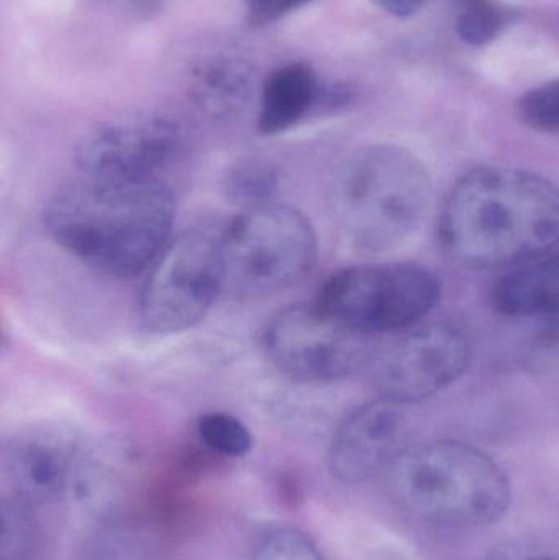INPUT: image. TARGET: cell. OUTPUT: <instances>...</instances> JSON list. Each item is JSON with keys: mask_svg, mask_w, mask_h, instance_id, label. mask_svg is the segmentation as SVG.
<instances>
[{"mask_svg": "<svg viewBox=\"0 0 559 560\" xmlns=\"http://www.w3.org/2000/svg\"><path fill=\"white\" fill-rule=\"evenodd\" d=\"M373 2L391 15L407 19L419 12L423 0H373Z\"/></svg>", "mask_w": 559, "mask_h": 560, "instance_id": "cb8c5ba5", "label": "cell"}, {"mask_svg": "<svg viewBox=\"0 0 559 560\" xmlns=\"http://www.w3.org/2000/svg\"><path fill=\"white\" fill-rule=\"evenodd\" d=\"M78 450V436L68 428L43 424L23 431L7 456L16 497L28 505L58 499L68 486Z\"/></svg>", "mask_w": 559, "mask_h": 560, "instance_id": "7c38bea8", "label": "cell"}, {"mask_svg": "<svg viewBox=\"0 0 559 560\" xmlns=\"http://www.w3.org/2000/svg\"><path fill=\"white\" fill-rule=\"evenodd\" d=\"M38 536L28 503L19 497H0V560H32Z\"/></svg>", "mask_w": 559, "mask_h": 560, "instance_id": "e0dca14e", "label": "cell"}, {"mask_svg": "<svg viewBox=\"0 0 559 560\" xmlns=\"http://www.w3.org/2000/svg\"><path fill=\"white\" fill-rule=\"evenodd\" d=\"M322 89L311 66L292 62L268 75L263 85L258 128L279 135L294 127L321 101Z\"/></svg>", "mask_w": 559, "mask_h": 560, "instance_id": "5bb4252c", "label": "cell"}, {"mask_svg": "<svg viewBox=\"0 0 559 560\" xmlns=\"http://www.w3.org/2000/svg\"><path fill=\"white\" fill-rule=\"evenodd\" d=\"M173 190L158 177L131 183L82 179L45 210L53 242L98 275L131 279L150 269L171 240Z\"/></svg>", "mask_w": 559, "mask_h": 560, "instance_id": "7a4b0ae2", "label": "cell"}, {"mask_svg": "<svg viewBox=\"0 0 559 560\" xmlns=\"http://www.w3.org/2000/svg\"><path fill=\"white\" fill-rule=\"evenodd\" d=\"M223 292L222 222L184 230L150 266L140 318L151 335H177L206 318Z\"/></svg>", "mask_w": 559, "mask_h": 560, "instance_id": "8992f818", "label": "cell"}, {"mask_svg": "<svg viewBox=\"0 0 559 560\" xmlns=\"http://www.w3.org/2000/svg\"><path fill=\"white\" fill-rule=\"evenodd\" d=\"M312 0H246L249 20L255 25L275 22L294 10L301 9Z\"/></svg>", "mask_w": 559, "mask_h": 560, "instance_id": "603a6c76", "label": "cell"}, {"mask_svg": "<svg viewBox=\"0 0 559 560\" xmlns=\"http://www.w3.org/2000/svg\"><path fill=\"white\" fill-rule=\"evenodd\" d=\"M491 300L501 315L514 319L557 318L559 262L557 252L505 269L492 285Z\"/></svg>", "mask_w": 559, "mask_h": 560, "instance_id": "4fadbf2b", "label": "cell"}, {"mask_svg": "<svg viewBox=\"0 0 559 560\" xmlns=\"http://www.w3.org/2000/svg\"><path fill=\"white\" fill-rule=\"evenodd\" d=\"M440 280L412 262L341 269L322 285L317 305L361 335L397 331L426 318L440 300Z\"/></svg>", "mask_w": 559, "mask_h": 560, "instance_id": "52a82bcc", "label": "cell"}, {"mask_svg": "<svg viewBox=\"0 0 559 560\" xmlns=\"http://www.w3.org/2000/svg\"><path fill=\"white\" fill-rule=\"evenodd\" d=\"M281 174L269 161L243 160L226 170L223 176V192L226 199L243 209L275 202Z\"/></svg>", "mask_w": 559, "mask_h": 560, "instance_id": "2e32d148", "label": "cell"}, {"mask_svg": "<svg viewBox=\"0 0 559 560\" xmlns=\"http://www.w3.org/2000/svg\"><path fill=\"white\" fill-rule=\"evenodd\" d=\"M252 82V71L243 62L220 59L197 72L193 85L194 101L210 117H232L248 102Z\"/></svg>", "mask_w": 559, "mask_h": 560, "instance_id": "9a60e30c", "label": "cell"}, {"mask_svg": "<svg viewBox=\"0 0 559 560\" xmlns=\"http://www.w3.org/2000/svg\"><path fill=\"white\" fill-rule=\"evenodd\" d=\"M403 407L380 398L343 418L328 447V469L335 479L361 483L386 472L407 447L409 421Z\"/></svg>", "mask_w": 559, "mask_h": 560, "instance_id": "8fae6325", "label": "cell"}, {"mask_svg": "<svg viewBox=\"0 0 559 560\" xmlns=\"http://www.w3.org/2000/svg\"><path fill=\"white\" fill-rule=\"evenodd\" d=\"M317 255L314 226L294 207L271 202L243 210L222 222L223 292L275 295L304 279Z\"/></svg>", "mask_w": 559, "mask_h": 560, "instance_id": "5b68a950", "label": "cell"}, {"mask_svg": "<svg viewBox=\"0 0 559 560\" xmlns=\"http://www.w3.org/2000/svg\"><path fill=\"white\" fill-rule=\"evenodd\" d=\"M207 450L223 457H242L252 451L253 436L238 418L223 411L203 415L197 424Z\"/></svg>", "mask_w": 559, "mask_h": 560, "instance_id": "ac0fdd59", "label": "cell"}, {"mask_svg": "<svg viewBox=\"0 0 559 560\" xmlns=\"http://www.w3.org/2000/svg\"><path fill=\"white\" fill-rule=\"evenodd\" d=\"M253 560H324L317 546L304 533L279 528L268 533L256 548Z\"/></svg>", "mask_w": 559, "mask_h": 560, "instance_id": "44dd1931", "label": "cell"}, {"mask_svg": "<svg viewBox=\"0 0 559 560\" xmlns=\"http://www.w3.org/2000/svg\"><path fill=\"white\" fill-rule=\"evenodd\" d=\"M468 336L453 325L404 335L373 359V384L384 400L409 405L455 384L471 364Z\"/></svg>", "mask_w": 559, "mask_h": 560, "instance_id": "9c48e42d", "label": "cell"}, {"mask_svg": "<svg viewBox=\"0 0 559 560\" xmlns=\"http://www.w3.org/2000/svg\"><path fill=\"white\" fill-rule=\"evenodd\" d=\"M263 348L282 374L317 384L347 377L371 358L370 336L341 325L317 303L279 310L266 325Z\"/></svg>", "mask_w": 559, "mask_h": 560, "instance_id": "ba28073f", "label": "cell"}, {"mask_svg": "<svg viewBox=\"0 0 559 560\" xmlns=\"http://www.w3.org/2000/svg\"><path fill=\"white\" fill-rule=\"evenodd\" d=\"M432 197L429 170L417 154L393 143L370 144L335 170L328 187L331 219L348 245L387 253L416 235Z\"/></svg>", "mask_w": 559, "mask_h": 560, "instance_id": "3957f363", "label": "cell"}, {"mask_svg": "<svg viewBox=\"0 0 559 560\" xmlns=\"http://www.w3.org/2000/svg\"><path fill=\"white\" fill-rule=\"evenodd\" d=\"M456 22L459 36L469 45L482 46L498 38L505 26V10L496 0H458Z\"/></svg>", "mask_w": 559, "mask_h": 560, "instance_id": "d6986e66", "label": "cell"}, {"mask_svg": "<svg viewBox=\"0 0 559 560\" xmlns=\"http://www.w3.org/2000/svg\"><path fill=\"white\" fill-rule=\"evenodd\" d=\"M486 560H559L558 546L547 538L527 536L498 546Z\"/></svg>", "mask_w": 559, "mask_h": 560, "instance_id": "7402d4cb", "label": "cell"}, {"mask_svg": "<svg viewBox=\"0 0 559 560\" xmlns=\"http://www.w3.org/2000/svg\"><path fill=\"white\" fill-rule=\"evenodd\" d=\"M179 128L167 118L118 121L91 131L75 148L84 179L131 183L153 179L179 148Z\"/></svg>", "mask_w": 559, "mask_h": 560, "instance_id": "30bf717a", "label": "cell"}, {"mask_svg": "<svg viewBox=\"0 0 559 560\" xmlns=\"http://www.w3.org/2000/svg\"><path fill=\"white\" fill-rule=\"evenodd\" d=\"M394 502L414 518L471 528L498 522L511 502L504 470L458 441L407 446L386 469Z\"/></svg>", "mask_w": 559, "mask_h": 560, "instance_id": "277c9868", "label": "cell"}, {"mask_svg": "<svg viewBox=\"0 0 559 560\" xmlns=\"http://www.w3.org/2000/svg\"><path fill=\"white\" fill-rule=\"evenodd\" d=\"M522 121L541 133H557L559 128V82H545L519 101Z\"/></svg>", "mask_w": 559, "mask_h": 560, "instance_id": "ffe728a7", "label": "cell"}, {"mask_svg": "<svg viewBox=\"0 0 559 560\" xmlns=\"http://www.w3.org/2000/svg\"><path fill=\"white\" fill-rule=\"evenodd\" d=\"M439 233L450 258L469 269H508L540 258L557 252V186L517 167H476L450 192Z\"/></svg>", "mask_w": 559, "mask_h": 560, "instance_id": "6da1fadb", "label": "cell"}]
</instances>
